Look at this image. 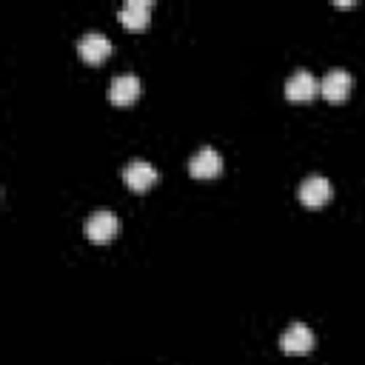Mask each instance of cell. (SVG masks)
Segmentation results:
<instances>
[{
  "mask_svg": "<svg viewBox=\"0 0 365 365\" xmlns=\"http://www.w3.org/2000/svg\"><path fill=\"white\" fill-rule=\"evenodd\" d=\"M351 86H354V77H351V71L348 68H339V66H334V68H328L322 77H319V91H322V97L325 100H345L348 97V91H351Z\"/></svg>",
  "mask_w": 365,
  "mask_h": 365,
  "instance_id": "obj_1",
  "label": "cell"
},
{
  "mask_svg": "<svg viewBox=\"0 0 365 365\" xmlns=\"http://www.w3.org/2000/svg\"><path fill=\"white\" fill-rule=\"evenodd\" d=\"M297 197H299L302 205H308V208L325 205V202L331 200V182H328V177H322V174H308V177L299 182Z\"/></svg>",
  "mask_w": 365,
  "mask_h": 365,
  "instance_id": "obj_2",
  "label": "cell"
},
{
  "mask_svg": "<svg viewBox=\"0 0 365 365\" xmlns=\"http://www.w3.org/2000/svg\"><path fill=\"white\" fill-rule=\"evenodd\" d=\"M117 228H120V220H117L114 211L100 208V211L86 217V237L94 240V242H108L117 234Z\"/></svg>",
  "mask_w": 365,
  "mask_h": 365,
  "instance_id": "obj_3",
  "label": "cell"
},
{
  "mask_svg": "<svg viewBox=\"0 0 365 365\" xmlns=\"http://www.w3.org/2000/svg\"><path fill=\"white\" fill-rule=\"evenodd\" d=\"M77 51H80L83 60H88V63H100V60H106V57L111 54V40H108L106 31L91 29V31H86V34L77 40Z\"/></svg>",
  "mask_w": 365,
  "mask_h": 365,
  "instance_id": "obj_4",
  "label": "cell"
},
{
  "mask_svg": "<svg viewBox=\"0 0 365 365\" xmlns=\"http://www.w3.org/2000/svg\"><path fill=\"white\" fill-rule=\"evenodd\" d=\"M188 171H191L194 177H202V180L217 177V174L222 171V157H220V151H217L214 145L197 148V151L191 154V160H188Z\"/></svg>",
  "mask_w": 365,
  "mask_h": 365,
  "instance_id": "obj_5",
  "label": "cell"
},
{
  "mask_svg": "<svg viewBox=\"0 0 365 365\" xmlns=\"http://www.w3.org/2000/svg\"><path fill=\"white\" fill-rule=\"evenodd\" d=\"M140 94V77L134 71H123V74H114L111 83H108V100L117 103V106H128L134 103Z\"/></svg>",
  "mask_w": 365,
  "mask_h": 365,
  "instance_id": "obj_6",
  "label": "cell"
},
{
  "mask_svg": "<svg viewBox=\"0 0 365 365\" xmlns=\"http://www.w3.org/2000/svg\"><path fill=\"white\" fill-rule=\"evenodd\" d=\"M314 345V331L305 322H291L282 334H279V348L285 354H305Z\"/></svg>",
  "mask_w": 365,
  "mask_h": 365,
  "instance_id": "obj_7",
  "label": "cell"
},
{
  "mask_svg": "<svg viewBox=\"0 0 365 365\" xmlns=\"http://www.w3.org/2000/svg\"><path fill=\"white\" fill-rule=\"evenodd\" d=\"M317 88H319V80H317L314 71H308V68H297V71H291L288 80H285V94H288V100H308V97H314Z\"/></svg>",
  "mask_w": 365,
  "mask_h": 365,
  "instance_id": "obj_8",
  "label": "cell"
},
{
  "mask_svg": "<svg viewBox=\"0 0 365 365\" xmlns=\"http://www.w3.org/2000/svg\"><path fill=\"white\" fill-rule=\"evenodd\" d=\"M123 180L128 182V188L134 191H145L151 182H157V168L148 160H131L123 168Z\"/></svg>",
  "mask_w": 365,
  "mask_h": 365,
  "instance_id": "obj_9",
  "label": "cell"
},
{
  "mask_svg": "<svg viewBox=\"0 0 365 365\" xmlns=\"http://www.w3.org/2000/svg\"><path fill=\"white\" fill-rule=\"evenodd\" d=\"M151 17V3L148 0H123L120 6V20L128 29H143Z\"/></svg>",
  "mask_w": 365,
  "mask_h": 365,
  "instance_id": "obj_10",
  "label": "cell"
}]
</instances>
